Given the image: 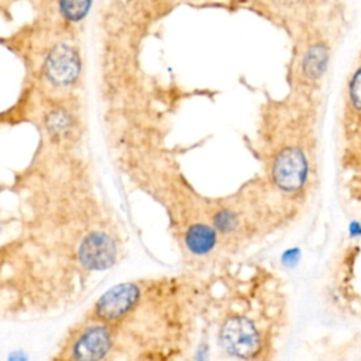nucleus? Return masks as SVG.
I'll return each mask as SVG.
<instances>
[{
	"label": "nucleus",
	"instance_id": "1",
	"mask_svg": "<svg viewBox=\"0 0 361 361\" xmlns=\"http://www.w3.org/2000/svg\"><path fill=\"white\" fill-rule=\"evenodd\" d=\"M140 288L135 283H121L106 292L96 305L103 320H117L126 316L138 302Z\"/></svg>",
	"mask_w": 361,
	"mask_h": 361
},
{
	"label": "nucleus",
	"instance_id": "2",
	"mask_svg": "<svg viewBox=\"0 0 361 361\" xmlns=\"http://www.w3.org/2000/svg\"><path fill=\"white\" fill-rule=\"evenodd\" d=\"M80 71V61L78 52L69 45L55 47L47 56L45 72L49 80L56 85L72 83Z\"/></svg>",
	"mask_w": 361,
	"mask_h": 361
},
{
	"label": "nucleus",
	"instance_id": "3",
	"mask_svg": "<svg viewBox=\"0 0 361 361\" xmlns=\"http://www.w3.org/2000/svg\"><path fill=\"white\" fill-rule=\"evenodd\" d=\"M79 258L90 269H104L114 262L116 245L109 235L93 233L83 240L79 248Z\"/></svg>",
	"mask_w": 361,
	"mask_h": 361
},
{
	"label": "nucleus",
	"instance_id": "4",
	"mask_svg": "<svg viewBox=\"0 0 361 361\" xmlns=\"http://www.w3.org/2000/svg\"><path fill=\"white\" fill-rule=\"evenodd\" d=\"M111 345L106 327L93 326L83 331L73 347V357L79 360H96L104 357Z\"/></svg>",
	"mask_w": 361,
	"mask_h": 361
},
{
	"label": "nucleus",
	"instance_id": "5",
	"mask_svg": "<svg viewBox=\"0 0 361 361\" xmlns=\"http://www.w3.org/2000/svg\"><path fill=\"white\" fill-rule=\"evenodd\" d=\"M216 237L217 235L210 226L193 224L185 234V244L190 252L204 255L214 248Z\"/></svg>",
	"mask_w": 361,
	"mask_h": 361
},
{
	"label": "nucleus",
	"instance_id": "6",
	"mask_svg": "<svg viewBox=\"0 0 361 361\" xmlns=\"http://www.w3.org/2000/svg\"><path fill=\"white\" fill-rule=\"evenodd\" d=\"M327 61H329L327 49L323 45L316 44L310 47L303 56V62H302L303 72L306 73V76L316 79L320 75H323L327 66Z\"/></svg>",
	"mask_w": 361,
	"mask_h": 361
},
{
	"label": "nucleus",
	"instance_id": "7",
	"mask_svg": "<svg viewBox=\"0 0 361 361\" xmlns=\"http://www.w3.org/2000/svg\"><path fill=\"white\" fill-rule=\"evenodd\" d=\"M59 16L69 23H79L89 14L93 0H58Z\"/></svg>",
	"mask_w": 361,
	"mask_h": 361
},
{
	"label": "nucleus",
	"instance_id": "8",
	"mask_svg": "<svg viewBox=\"0 0 361 361\" xmlns=\"http://www.w3.org/2000/svg\"><path fill=\"white\" fill-rule=\"evenodd\" d=\"M68 126H69V118L63 114V111H54L48 117V128L54 134H61L68 128Z\"/></svg>",
	"mask_w": 361,
	"mask_h": 361
},
{
	"label": "nucleus",
	"instance_id": "9",
	"mask_svg": "<svg viewBox=\"0 0 361 361\" xmlns=\"http://www.w3.org/2000/svg\"><path fill=\"white\" fill-rule=\"evenodd\" d=\"M351 94L354 97V103L361 107V69L355 73L351 85Z\"/></svg>",
	"mask_w": 361,
	"mask_h": 361
}]
</instances>
